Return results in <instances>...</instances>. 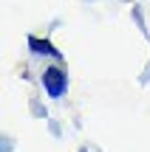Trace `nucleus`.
Instances as JSON below:
<instances>
[{"instance_id":"1","label":"nucleus","mask_w":150,"mask_h":152,"mask_svg":"<svg viewBox=\"0 0 150 152\" xmlns=\"http://www.w3.org/2000/svg\"><path fill=\"white\" fill-rule=\"evenodd\" d=\"M43 87L48 99H62L68 93V73L60 65H51L43 71Z\"/></svg>"},{"instance_id":"2","label":"nucleus","mask_w":150,"mask_h":152,"mask_svg":"<svg viewBox=\"0 0 150 152\" xmlns=\"http://www.w3.org/2000/svg\"><path fill=\"white\" fill-rule=\"evenodd\" d=\"M28 48H31V54L37 56H54L57 62H62V54L54 48V45L48 42V39H40V37H28Z\"/></svg>"},{"instance_id":"3","label":"nucleus","mask_w":150,"mask_h":152,"mask_svg":"<svg viewBox=\"0 0 150 152\" xmlns=\"http://www.w3.org/2000/svg\"><path fill=\"white\" fill-rule=\"evenodd\" d=\"M79 152H88V149H79Z\"/></svg>"}]
</instances>
